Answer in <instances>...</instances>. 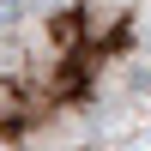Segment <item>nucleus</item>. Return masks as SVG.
Masks as SVG:
<instances>
[{"label":"nucleus","mask_w":151,"mask_h":151,"mask_svg":"<svg viewBox=\"0 0 151 151\" xmlns=\"http://www.w3.org/2000/svg\"><path fill=\"white\" fill-rule=\"evenodd\" d=\"M151 97V0H0V151H91Z\"/></svg>","instance_id":"obj_1"}]
</instances>
